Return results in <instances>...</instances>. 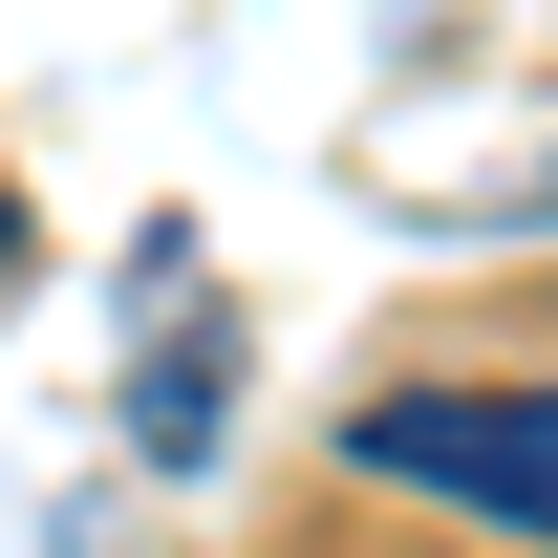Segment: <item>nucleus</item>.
<instances>
[{
	"label": "nucleus",
	"mask_w": 558,
	"mask_h": 558,
	"mask_svg": "<svg viewBox=\"0 0 558 558\" xmlns=\"http://www.w3.org/2000/svg\"><path fill=\"white\" fill-rule=\"evenodd\" d=\"M344 451H365L387 494H451V515H515V537H558V387H387Z\"/></svg>",
	"instance_id": "1"
},
{
	"label": "nucleus",
	"mask_w": 558,
	"mask_h": 558,
	"mask_svg": "<svg viewBox=\"0 0 558 558\" xmlns=\"http://www.w3.org/2000/svg\"><path fill=\"white\" fill-rule=\"evenodd\" d=\"M215 387H236V323H215V344H150L130 429H150V451H215Z\"/></svg>",
	"instance_id": "2"
},
{
	"label": "nucleus",
	"mask_w": 558,
	"mask_h": 558,
	"mask_svg": "<svg viewBox=\"0 0 558 558\" xmlns=\"http://www.w3.org/2000/svg\"><path fill=\"white\" fill-rule=\"evenodd\" d=\"M0 279H22V194H0Z\"/></svg>",
	"instance_id": "3"
}]
</instances>
